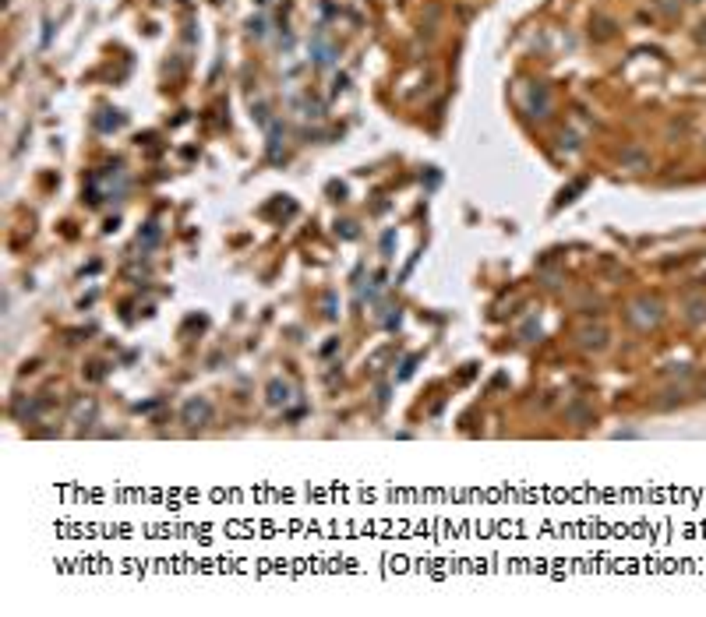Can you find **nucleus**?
<instances>
[{
	"label": "nucleus",
	"instance_id": "1",
	"mask_svg": "<svg viewBox=\"0 0 706 617\" xmlns=\"http://www.w3.org/2000/svg\"><path fill=\"white\" fill-rule=\"evenodd\" d=\"M699 39H702V43H706V25H702V32H699Z\"/></svg>",
	"mask_w": 706,
	"mask_h": 617
}]
</instances>
